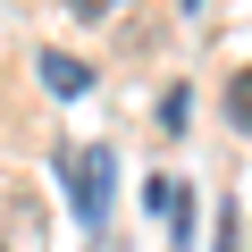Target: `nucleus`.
<instances>
[{
  "label": "nucleus",
  "instance_id": "1",
  "mask_svg": "<svg viewBox=\"0 0 252 252\" xmlns=\"http://www.w3.org/2000/svg\"><path fill=\"white\" fill-rule=\"evenodd\" d=\"M59 177H67V193H76L84 235H101V227H109V177H118V160H109L101 143H84V152H59Z\"/></svg>",
  "mask_w": 252,
  "mask_h": 252
},
{
  "label": "nucleus",
  "instance_id": "2",
  "mask_svg": "<svg viewBox=\"0 0 252 252\" xmlns=\"http://www.w3.org/2000/svg\"><path fill=\"white\" fill-rule=\"evenodd\" d=\"M42 84H51L59 101H76V93H93V67H84L76 51H42Z\"/></svg>",
  "mask_w": 252,
  "mask_h": 252
},
{
  "label": "nucleus",
  "instance_id": "3",
  "mask_svg": "<svg viewBox=\"0 0 252 252\" xmlns=\"http://www.w3.org/2000/svg\"><path fill=\"white\" fill-rule=\"evenodd\" d=\"M227 118H235V126H244V135H252V67H244V76H235V84H227Z\"/></svg>",
  "mask_w": 252,
  "mask_h": 252
},
{
  "label": "nucleus",
  "instance_id": "4",
  "mask_svg": "<svg viewBox=\"0 0 252 252\" xmlns=\"http://www.w3.org/2000/svg\"><path fill=\"white\" fill-rule=\"evenodd\" d=\"M67 9H76V17H118L126 0H67Z\"/></svg>",
  "mask_w": 252,
  "mask_h": 252
},
{
  "label": "nucleus",
  "instance_id": "5",
  "mask_svg": "<svg viewBox=\"0 0 252 252\" xmlns=\"http://www.w3.org/2000/svg\"><path fill=\"white\" fill-rule=\"evenodd\" d=\"M210 252H235V210H219V235H210Z\"/></svg>",
  "mask_w": 252,
  "mask_h": 252
},
{
  "label": "nucleus",
  "instance_id": "6",
  "mask_svg": "<svg viewBox=\"0 0 252 252\" xmlns=\"http://www.w3.org/2000/svg\"><path fill=\"white\" fill-rule=\"evenodd\" d=\"M185 9H193V0H185Z\"/></svg>",
  "mask_w": 252,
  "mask_h": 252
},
{
  "label": "nucleus",
  "instance_id": "7",
  "mask_svg": "<svg viewBox=\"0 0 252 252\" xmlns=\"http://www.w3.org/2000/svg\"><path fill=\"white\" fill-rule=\"evenodd\" d=\"M0 252H9V244H0Z\"/></svg>",
  "mask_w": 252,
  "mask_h": 252
}]
</instances>
